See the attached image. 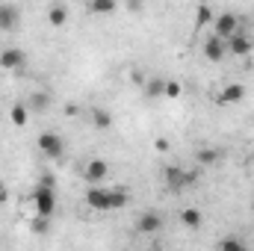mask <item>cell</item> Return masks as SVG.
<instances>
[{
	"instance_id": "6da1fadb",
	"label": "cell",
	"mask_w": 254,
	"mask_h": 251,
	"mask_svg": "<svg viewBox=\"0 0 254 251\" xmlns=\"http://www.w3.org/2000/svg\"><path fill=\"white\" fill-rule=\"evenodd\" d=\"M130 204L127 187H89L86 189V207L95 213H116Z\"/></svg>"
},
{
	"instance_id": "7a4b0ae2",
	"label": "cell",
	"mask_w": 254,
	"mask_h": 251,
	"mask_svg": "<svg viewBox=\"0 0 254 251\" xmlns=\"http://www.w3.org/2000/svg\"><path fill=\"white\" fill-rule=\"evenodd\" d=\"M33 207H36V216L54 219V213H57V178L51 172L42 175L39 187L33 189Z\"/></svg>"
},
{
	"instance_id": "3957f363",
	"label": "cell",
	"mask_w": 254,
	"mask_h": 251,
	"mask_svg": "<svg viewBox=\"0 0 254 251\" xmlns=\"http://www.w3.org/2000/svg\"><path fill=\"white\" fill-rule=\"evenodd\" d=\"M39 151H42V157L45 160H63L65 154V139L60 133H54V130H45L42 136H39Z\"/></svg>"
},
{
	"instance_id": "277c9868",
	"label": "cell",
	"mask_w": 254,
	"mask_h": 251,
	"mask_svg": "<svg viewBox=\"0 0 254 251\" xmlns=\"http://www.w3.org/2000/svg\"><path fill=\"white\" fill-rule=\"evenodd\" d=\"M163 213L160 210H145V213H139V219H136V231L142 234V237H154V234H160L163 231Z\"/></svg>"
},
{
	"instance_id": "5b68a950",
	"label": "cell",
	"mask_w": 254,
	"mask_h": 251,
	"mask_svg": "<svg viewBox=\"0 0 254 251\" xmlns=\"http://www.w3.org/2000/svg\"><path fill=\"white\" fill-rule=\"evenodd\" d=\"M166 184L172 192H184L195 184V172H184V166H169L166 169Z\"/></svg>"
},
{
	"instance_id": "8992f818",
	"label": "cell",
	"mask_w": 254,
	"mask_h": 251,
	"mask_svg": "<svg viewBox=\"0 0 254 251\" xmlns=\"http://www.w3.org/2000/svg\"><path fill=\"white\" fill-rule=\"evenodd\" d=\"M234 33H240V18L234 15V12H222V15H216V21H213V36H219V39H231Z\"/></svg>"
},
{
	"instance_id": "52a82bcc",
	"label": "cell",
	"mask_w": 254,
	"mask_h": 251,
	"mask_svg": "<svg viewBox=\"0 0 254 251\" xmlns=\"http://www.w3.org/2000/svg\"><path fill=\"white\" fill-rule=\"evenodd\" d=\"M107 175H110L107 160H89V163H86V169H83V178H86V184H89V187H104Z\"/></svg>"
},
{
	"instance_id": "ba28073f",
	"label": "cell",
	"mask_w": 254,
	"mask_h": 251,
	"mask_svg": "<svg viewBox=\"0 0 254 251\" xmlns=\"http://www.w3.org/2000/svg\"><path fill=\"white\" fill-rule=\"evenodd\" d=\"M27 65V54L21 51V48H6V51H0V68H6V71H21Z\"/></svg>"
},
{
	"instance_id": "9c48e42d",
	"label": "cell",
	"mask_w": 254,
	"mask_h": 251,
	"mask_svg": "<svg viewBox=\"0 0 254 251\" xmlns=\"http://www.w3.org/2000/svg\"><path fill=\"white\" fill-rule=\"evenodd\" d=\"M254 51V39L249 33H234L231 39H228V54H234V57H246V54H252Z\"/></svg>"
},
{
	"instance_id": "30bf717a",
	"label": "cell",
	"mask_w": 254,
	"mask_h": 251,
	"mask_svg": "<svg viewBox=\"0 0 254 251\" xmlns=\"http://www.w3.org/2000/svg\"><path fill=\"white\" fill-rule=\"evenodd\" d=\"M204 57H207L210 63H222V60L228 57V42L219 39V36H210V39L204 42Z\"/></svg>"
},
{
	"instance_id": "8fae6325",
	"label": "cell",
	"mask_w": 254,
	"mask_h": 251,
	"mask_svg": "<svg viewBox=\"0 0 254 251\" xmlns=\"http://www.w3.org/2000/svg\"><path fill=\"white\" fill-rule=\"evenodd\" d=\"M21 24V6L18 3H0V30H15Z\"/></svg>"
},
{
	"instance_id": "7c38bea8",
	"label": "cell",
	"mask_w": 254,
	"mask_h": 251,
	"mask_svg": "<svg viewBox=\"0 0 254 251\" xmlns=\"http://www.w3.org/2000/svg\"><path fill=\"white\" fill-rule=\"evenodd\" d=\"M243 98H246V86H243V83H228V86L216 95V101L225 104V107H228V104H240Z\"/></svg>"
},
{
	"instance_id": "4fadbf2b",
	"label": "cell",
	"mask_w": 254,
	"mask_h": 251,
	"mask_svg": "<svg viewBox=\"0 0 254 251\" xmlns=\"http://www.w3.org/2000/svg\"><path fill=\"white\" fill-rule=\"evenodd\" d=\"M219 160H222V151L219 148H198V154H195V163L204 166V169H213Z\"/></svg>"
},
{
	"instance_id": "5bb4252c",
	"label": "cell",
	"mask_w": 254,
	"mask_h": 251,
	"mask_svg": "<svg viewBox=\"0 0 254 251\" xmlns=\"http://www.w3.org/2000/svg\"><path fill=\"white\" fill-rule=\"evenodd\" d=\"M181 222H184V228L198 231V228L204 225V216H201V210H198V207H187V210H181Z\"/></svg>"
},
{
	"instance_id": "9a60e30c",
	"label": "cell",
	"mask_w": 254,
	"mask_h": 251,
	"mask_svg": "<svg viewBox=\"0 0 254 251\" xmlns=\"http://www.w3.org/2000/svg\"><path fill=\"white\" fill-rule=\"evenodd\" d=\"M48 21H51V27H63L65 21H68V6L54 3V6L48 9Z\"/></svg>"
},
{
	"instance_id": "2e32d148",
	"label": "cell",
	"mask_w": 254,
	"mask_h": 251,
	"mask_svg": "<svg viewBox=\"0 0 254 251\" xmlns=\"http://www.w3.org/2000/svg\"><path fill=\"white\" fill-rule=\"evenodd\" d=\"M27 119H30V107H27V104H15V107L9 110V122L15 127H24Z\"/></svg>"
},
{
	"instance_id": "e0dca14e",
	"label": "cell",
	"mask_w": 254,
	"mask_h": 251,
	"mask_svg": "<svg viewBox=\"0 0 254 251\" xmlns=\"http://www.w3.org/2000/svg\"><path fill=\"white\" fill-rule=\"evenodd\" d=\"M145 95L148 98H166V80L163 77H151L145 83Z\"/></svg>"
},
{
	"instance_id": "ac0fdd59",
	"label": "cell",
	"mask_w": 254,
	"mask_h": 251,
	"mask_svg": "<svg viewBox=\"0 0 254 251\" xmlns=\"http://www.w3.org/2000/svg\"><path fill=\"white\" fill-rule=\"evenodd\" d=\"M116 9H119L116 0H92V3H89V12H95V15H110V12H116Z\"/></svg>"
},
{
	"instance_id": "d6986e66",
	"label": "cell",
	"mask_w": 254,
	"mask_h": 251,
	"mask_svg": "<svg viewBox=\"0 0 254 251\" xmlns=\"http://www.w3.org/2000/svg\"><path fill=\"white\" fill-rule=\"evenodd\" d=\"M48 104H51V95H48V92H36V95L30 98V104H27V107H30V113H45V110H48Z\"/></svg>"
},
{
	"instance_id": "ffe728a7",
	"label": "cell",
	"mask_w": 254,
	"mask_h": 251,
	"mask_svg": "<svg viewBox=\"0 0 254 251\" xmlns=\"http://www.w3.org/2000/svg\"><path fill=\"white\" fill-rule=\"evenodd\" d=\"M30 231H33V237H45V234L51 231V219L33 216V219H30Z\"/></svg>"
},
{
	"instance_id": "44dd1931",
	"label": "cell",
	"mask_w": 254,
	"mask_h": 251,
	"mask_svg": "<svg viewBox=\"0 0 254 251\" xmlns=\"http://www.w3.org/2000/svg\"><path fill=\"white\" fill-rule=\"evenodd\" d=\"M219 251H252L243 240H237V237H228V240H222L219 243Z\"/></svg>"
},
{
	"instance_id": "7402d4cb",
	"label": "cell",
	"mask_w": 254,
	"mask_h": 251,
	"mask_svg": "<svg viewBox=\"0 0 254 251\" xmlns=\"http://www.w3.org/2000/svg\"><path fill=\"white\" fill-rule=\"evenodd\" d=\"M210 21H216V15H213V9L204 3V6H198V12H195V27H204V24H210Z\"/></svg>"
},
{
	"instance_id": "603a6c76",
	"label": "cell",
	"mask_w": 254,
	"mask_h": 251,
	"mask_svg": "<svg viewBox=\"0 0 254 251\" xmlns=\"http://www.w3.org/2000/svg\"><path fill=\"white\" fill-rule=\"evenodd\" d=\"M92 125L101 127V130H107V127L113 125V116H110L107 110H95V113H92Z\"/></svg>"
},
{
	"instance_id": "cb8c5ba5",
	"label": "cell",
	"mask_w": 254,
	"mask_h": 251,
	"mask_svg": "<svg viewBox=\"0 0 254 251\" xmlns=\"http://www.w3.org/2000/svg\"><path fill=\"white\" fill-rule=\"evenodd\" d=\"M184 95V86L178 80H166V98H181Z\"/></svg>"
},
{
	"instance_id": "d4e9b609",
	"label": "cell",
	"mask_w": 254,
	"mask_h": 251,
	"mask_svg": "<svg viewBox=\"0 0 254 251\" xmlns=\"http://www.w3.org/2000/svg\"><path fill=\"white\" fill-rule=\"evenodd\" d=\"M157 151L166 154V151H169V142H166V139H157Z\"/></svg>"
},
{
	"instance_id": "484cf974",
	"label": "cell",
	"mask_w": 254,
	"mask_h": 251,
	"mask_svg": "<svg viewBox=\"0 0 254 251\" xmlns=\"http://www.w3.org/2000/svg\"><path fill=\"white\" fill-rule=\"evenodd\" d=\"M3 201H6V187L0 184V204H3Z\"/></svg>"
},
{
	"instance_id": "4316f807",
	"label": "cell",
	"mask_w": 254,
	"mask_h": 251,
	"mask_svg": "<svg viewBox=\"0 0 254 251\" xmlns=\"http://www.w3.org/2000/svg\"><path fill=\"white\" fill-rule=\"evenodd\" d=\"M151 251H157V249H151Z\"/></svg>"
},
{
	"instance_id": "83f0119b",
	"label": "cell",
	"mask_w": 254,
	"mask_h": 251,
	"mask_svg": "<svg viewBox=\"0 0 254 251\" xmlns=\"http://www.w3.org/2000/svg\"><path fill=\"white\" fill-rule=\"evenodd\" d=\"M252 210H254V207H252Z\"/></svg>"
}]
</instances>
